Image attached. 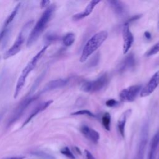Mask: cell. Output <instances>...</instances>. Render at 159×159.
I'll list each match as a JSON object with an SVG mask.
<instances>
[{
	"label": "cell",
	"instance_id": "6da1fadb",
	"mask_svg": "<svg viewBox=\"0 0 159 159\" xmlns=\"http://www.w3.org/2000/svg\"><path fill=\"white\" fill-rule=\"evenodd\" d=\"M55 10V4H52L49 6L43 12L41 17L39 19L36 24H35L34 28L31 30L29 37L27 40V46L29 47L32 43H34L37 39L40 37L42 33L45 29L47 24L50 20Z\"/></svg>",
	"mask_w": 159,
	"mask_h": 159
},
{
	"label": "cell",
	"instance_id": "7a4b0ae2",
	"mask_svg": "<svg viewBox=\"0 0 159 159\" xmlns=\"http://www.w3.org/2000/svg\"><path fill=\"white\" fill-rule=\"evenodd\" d=\"M108 36L107 31L101 30L94 34L86 42L83 47L80 61H86L93 53L97 50L104 42Z\"/></svg>",
	"mask_w": 159,
	"mask_h": 159
},
{
	"label": "cell",
	"instance_id": "3957f363",
	"mask_svg": "<svg viewBox=\"0 0 159 159\" xmlns=\"http://www.w3.org/2000/svg\"><path fill=\"white\" fill-rule=\"evenodd\" d=\"M48 48V45L44 46L32 59L31 60L27 63V65L25 66V67L23 69L20 75L19 76L18 80L16 83V86L15 88V91H14V98H17L18 95L19 94L20 92L21 91L22 89L23 88L25 83L26 79L29 75V73L34 70V68L35 67L37 62L42 57L43 54L45 53L46 50Z\"/></svg>",
	"mask_w": 159,
	"mask_h": 159
},
{
	"label": "cell",
	"instance_id": "277c9868",
	"mask_svg": "<svg viewBox=\"0 0 159 159\" xmlns=\"http://www.w3.org/2000/svg\"><path fill=\"white\" fill-rule=\"evenodd\" d=\"M38 98V96H29L24 98L21 101V102L17 105V106L14 109L11 116L9 117L7 126H10L16 122L22 116L24 111L28 107V106L36 99Z\"/></svg>",
	"mask_w": 159,
	"mask_h": 159
},
{
	"label": "cell",
	"instance_id": "5b68a950",
	"mask_svg": "<svg viewBox=\"0 0 159 159\" xmlns=\"http://www.w3.org/2000/svg\"><path fill=\"white\" fill-rule=\"evenodd\" d=\"M109 78L107 74H103L95 80L84 83L81 89L86 93H94L102 89L108 83Z\"/></svg>",
	"mask_w": 159,
	"mask_h": 159
},
{
	"label": "cell",
	"instance_id": "8992f818",
	"mask_svg": "<svg viewBox=\"0 0 159 159\" xmlns=\"http://www.w3.org/2000/svg\"><path fill=\"white\" fill-rule=\"evenodd\" d=\"M30 24H31V22H29L24 25V28L20 32L19 34L18 35L16 41L14 42L13 45L4 53V59H7L10 57H12L20 52V50H21V48L23 45V43L24 42V39H25L24 32L29 27V25H30Z\"/></svg>",
	"mask_w": 159,
	"mask_h": 159
},
{
	"label": "cell",
	"instance_id": "52a82bcc",
	"mask_svg": "<svg viewBox=\"0 0 159 159\" xmlns=\"http://www.w3.org/2000/svg\"><path fill=\"white\" fill-rule=\"evenodd\" d=\"M142 90V86L140 84L130 86L123 89L119 93V98L121 101L128 102L134 101L139 93Z\"/></svg>",
	"mask_w": 159,
	"mask_h": 159
},
{
	"label": "cell",
	"instance_id": "ba28073f",
	"mask_svg": "<svg viewBox=\"0 0 159 159\" xmlns=\"http://www.w3.org/2000/svg\"><path fill=\"white\" fill-rule=\"evenodd\" d=\"M159 84V70L155 72L151 77L147 84L140 91L141 97H147L150 96Z\"/></svg>",
	"mask_w": 159,
	"mask_h": 159
},
{
	"label": "cell",
	"instance_id": "9c48e42d",
	"mask_svg": "<svg viewBox=\"0 0 159 159\" xmlns=\"http://www.w3.org/2000/svg\"><path fill=\"white\" fill-rule=\"evenodd\" d=\"M123 37V53L126 54L131 48L134 42V36L129 27V24L125 22L122 29Z\"/></svg>",
	"mask_w": 159,
	"mask_h": 159
},
{
	"label": "cell",
	"instance_id": "30bf717a",
	"mask_svg": "<svg viewBox=\"0 0 159 159\" xmlns=\"http://www.w3.org/2000/svg\"><path fill=\"white\" fill-rule=\"evenodd\" d=\"M148 125L147 123L143 124L142 131H141V136L140 140L139 143V148L138 153V159H143V156L145 151L146 145L148 140Z\"/></svg>",
	"mask_w": 159,
	"mask_h": 159
},
{
	"label": "cell",
	"instance_id": "8fae6325",
	"mask_svg": "<svg viewBox=\"0 0 159 159\" xmlns=\"http://www.w3.org/2000/svg\"><path fill=\"white\" fill-rule=\"evenodd\" d=\"M99 2H100V1H96V0L91 1L87 4V6L85 7L84 9L82 12L77 13L73 16V19L74 20H79L88 16L93 12L96 6L98 5Z\"/></svg>",
	"mask_w": 159,
	"mask_h": 159
},
{
	"label": "cell",
	"instance_id": "7c38bea8",
	"mask_svg": "<svg viewBox=\"0 0 159 159\" xmlns=\"http://www.w3.org/2000/svg\"><path fill=\"white\" fill-rule=\"evenodd\" d=\"M80 130L83 135L89 140L94 143H97L98 142L100 135L98 131L87 125H83Z\"/></svg>",
	"mask_w": 159,
	"mask_h": 159
},
{
	"label": "cell",
	"instance_id": "4fadbf2b",
	"mask_svg": "<svg viewBox=\"0 0 159 159\" xmlns=\"http://www.w3.org/2000/svg\"><path fill=\"white\" fill-rule=\"evenodd\" d=\"M68 83V80L66 78H60L52 80L46 84L43 88L42 92H47L60 88L65 86Z\"/></svg>",
	"mask_w": 159,
	"mask_h": 159
},
{
	"label": "cell",
	"instance_id": "5bb4252c",
	"mask_svg": "<svg viewBox=\"0 0 159 159\" xmlns=\"http://www.w3.org/2000/svg\"><path fill=\"white\" fill-rule=\"evenodd\" d=\"M135 63V59L133 53L128 54L122 61L120 64L119 71L120 73L126 71L132 68Z\"/></svg>",
	"mask_w": 159,
	"mask_h": 159
},
{
	"label": "cell",
	"instance_id": "9a60e30c",
	"mask_svg": "<svg viewBox=\"0 0 159 159\" xmlns=\"http://www.w3.org/2000/svg\"><path fill=\"white\" fill-rule=\"evenodd\" d=\"M53 102V100H48L46 102H44L43 103L40 104L39 105H38L33 111L32 112L30 113V114L29 115V116L27 117V119L25 120V121L23 123L22 127L25 126V125H27L35 116H36L39 113L43 111L44 110H45Z\"/></svg>",
	"mask_w": 159,
	"mask_h": 159
},
{
	"label": "cell",
	"instance_id": "2e32d148",
	"mask_svg": "<svg viewBox=\"0 0 159 159\" xmlns=\"http://www.w3.org/2000/svg\"><path fill=\"white\" fill-rule=\"evenodd\" d=\"M132 114V110L129 109L124 111L120 116L117 121V127L119 132L122 137H124L125 135V126L127 118Z\"/></svg>",
	"mask_w": 159,
	"mask_h": 159
},
{
	"label": "cell",
	"instance_id": "e0dca14e",
	"mask_svg": "<svg viewBox=\"0 0 159 159\" xmlns=\"http://www.w3.org/2000/svg\"><path fill=\"white\" fill-rule=\"evenodd\" d=\"M159 145V131H158L152 137L150 143L149 152L148 155V159H155L156 153Z\"/></svg>",
	"mask_w": 159,
	"mask_h": 159
},
{
	"label": "cell",
	"instance_id": "ac0fdd59",
	"mask_svg": "<svg viewBox=\"0 0 159 159\" xmlns=\"http://www.w3.org/2000/svg\"><path fill=\"white\" fill-rule=\"evenodd\" d=\"M108 3L114 12L119 16H123L127 12L125 4L120 1H109Z\"/></svg>",
	"mask_w": 159,
	"mask_h": 159
},
{
	"label": "cell",
	"instance_id": "d6986e66",
	"mask_svg": "<svg viewBox=\"0 0 159 159\" xmlns=\"http://www.w3.org/2000/svg\"><path fill=\"white\" fill-rule=\"evenodd\" d=\"M63 43L66 47L71 46L75 40V35L73 33H68L63 38Z\"/></svg>",
	"mask_w": 159,
	"mask_h": 159
},
{
	"label": "cell",
	"instance_id": "ffe728a7",
	"mask_svg": "<svg viewBox=\"0 0 159 159\" xmlns=\"http://www.w3.org/2000/svg\"><path fill=\"white\" fill-rule=\"evenodd\" d=\"M20 3H19L14 8V9L12 11V12H11V14L8 16V17L6 19V21H5V23H4V27H7V26L14 20L15 16H16L19 8H20Z\"/></svg>",
	"mask_w": 159,
	"mask_h": 159
},
{
	"label": "cell",
	"instance_id": "44dd1931",
	"mask_svg": "<svg viewBox=\"0 0 159 159\" xmlns=\"http://www.w3.org/2000/svg\"><path fill=\"white\" fill-rule=\"evenodd\" d=\"M102 124L106 130H110L111 115L109 112H105L103 114L102 117Z\"/></svg>",
	"mask_w": 159,
	"mask_h": 159
},
{
	"label": "cell",
	"instance_id": "7402d4cb",
	"mask_svg": "<svg viewBox=\"0 0 159 159\" xmlns=\"http://www.w3.org/2000/svg\"><path fill=\"white\" fill-rule=\"evenodd\" d=\"M158 52H159V40L148 50V51L145 53V56L150 57L158 53Z\"/></svg>",
	"mask_w": 159,
	"mask_h": 159
},
{
	"label": "cell",
	"instance_id": "603a6c76",
	"mask_svg": "<svg viewBox=\"0 0 159 159\" xmlns=\"http://www.w3.org/2000/svg\"><path fill=\"white\" fill-rule=\"evenodd\" d=\"M60 152L61 154L65 155L69 159H75V157L70 150V149L68 147H64L60 150Z\"/></svg>",
	"mask_w": 159,
	"mask_h": 159
},
{
	"label": "cell",
	"instance_id": "cb8c5ba5",
	"mask_svg": "<svg viewBox=\"0 0 159 159\" xmlns=\"http://www.w3.org/2000/svg\"><path fill=\"white\" fill-rule=\"evenodd\" d=\"M71 115L73 116H88L89 117H95L96 116L92 113L91 112H90L88 110L86 109H83V110H79L78 111H75L73 113H71Z\"/></svg>",
	"mask_w": 159,
	"mask_h": 159
},
{
	"label": "cell",
	"instance_id": "d4e9b609",
	"mask_svg": "<svg viewBox=\"0 0 159 159\" xmlns=\"http://www.w3.org/2000/svg\"><path fill=\"white\" fill-rule=\"evenodd\" d=\"M34 155H35V156H37L39 157H40V158H42L43 159H55L53 156L47 153H45V152H32V153Z\"/></svg>",
	"mask_w": 159,
	"mask_h": 159
},
{
	"label": "cell",
	"instance_id": "484cf974",
	"mask_svg": "<svg viewBox=\"0 0 159 159\" xmlns=\"http://www.w3.org/2000/svg\"><path fill=\"white\" fill-rule=\"evenodd\" d=\"M117 101L114 99H108L106 102V105L107 106V107H114L116 106H117Z\"/></svg>",
	"mask_w": 159,
	"mask_h": 159
},
{
	"label": "cell",
	"instance_id": "4316f807",
	"mask_svg": "<svg viewBox=\"0 0 159 159\" xmlns=\"http://www.w3.org/2000/svg\"><path fill=\"white\" fill-rule=\"evenodd\" d=\"M141 17V14H137V15H135V16H134L133 17H132L130 19H129L126 22L127 23H128V24H130V23L131 22H134V21H135V20H137V19H139L140 17Z\"/></svg>",
	"mask_w": 159,
	"mask_h": 159
},
{
	"label": "cell",
	"instance_id": "83f0119b",
	"mask_svg": "<svg viewBox=\"0 0 159 159\" xmlns=\"http://www.w3.org/2000/svg\"><path fill=\"white\" fill-rule=\"evenodd\" d=\"M50 4V1L43 0L40 2V7H41V8H45V7H47L48 6H49Z\"/></svg>",
	"mask_w": 159,
	"mask_h": 159
},
{
	"label": "cell",
	"instance_id": "f1b7e54d",
	"mask_svg": "<svg viewBox=\"0 0 159 159\" xmlns=\"http://www.w3.org/2000/svg\"><path fill=\"white\" fill-rule=\"evenodd\" d=\"M84 154L86 156V159H94V157L92 155V154L87 150H84Z\"/></svg>",
	"mask_w": 159,
	"mask_h": 159
},
{
	"label": "cell",
	"instance_id": "f546056e",
	"mask_svg": "<svg viewBox=\"0 0 159 159\" xmlns=\"http://www.w3.org/2000/svg\"><path fill=\"white\" fill-rule=\"evenodd\" d=\"M6 30H7V27H3V29H2V30L0 32V41L2 40V39L3 38V37L4 36L6 32Z\"/></svg>",
	"mask_w": 159,
	"mask_h": 159
},
{
	"label": "cell",
	"instance_id": "4dcf8cb0",
	"mask_svg": "<svg viewBox=\"0 0 159 159\" xmlns=\"http://www.w3.org/2000/svg\"><path fill=\"white\" fill-rule=\"evenodd\" d=\"M25 157L24 156H14V157H7L3 159H24Z\"/></svg>",
	"mask_w": 159,
	"mask_h": 159
},
{
	"label": "cell",
	"instance_id": "1f68e13d",
	"mask_svg": "<svg viewBox=\"0 0 159 159\" xmlns=\"http://www.w3.org/2000/svg\"><path fill=\"white\" fill-rule=\"evenodd\" d=\"M144 36H145V39H147V40H150L151 39V37H152V35H151V34L148 31H145L144 32Z\"/></svg>",
	"mask_w": 159,
	"mask_h": 159
},
{
	"label": "cell",
	"instance_id": "d6a6232c",
	"mask_svg": "<svg viewBox=\"0 0 159 159\" xmlns=\"http://www.w3.org/2000/svg\"><path fill=\"white\" fill-rule=\"evenodd\" d=\"M157 29L159 30V20H158V24H157Z\"/></svg>",
	"mask_w": 159,
	"mask_h": 159
},
{
	"label": "cell",
	"instance_id": "836d02e7",
	"mask_svg": "<svg viewBox=\"0 0 159 159\" xmlns=\"http://www.w3.org/2000/svg\"><path fill=\"white\" fill-rule=\"evenodd\" d=\"M158 159H159V158H158Z\"/></svg>",
	"mask_w": 159,
	"mask_h": 159
}]
</instances>
